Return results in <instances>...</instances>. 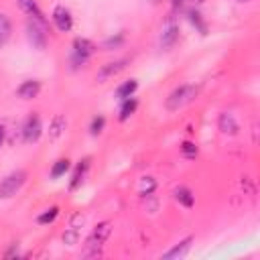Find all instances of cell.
<instances>
[{"instance_id":"1","label":"cell","mask_w":260,"mask_h":260,"mask_svg":"<svg viewBox=\"0 0 260 260\" xmlns=\"http://www.w3.org/2000/svg\"><path fill=\"white\" fill-rule=\"evenodd\" d=\"M110 236H112V223H110V221H100V223L89 232V236H87V240H85L83 256H85V258L98 256Z\"/></svg>"},{"instance_id":"2","label":"cell","mask_w":260,"mask_h":260,"mask_svg":"<svg viewBox=\"0 0 260 260\" xmlns=\"http://www.w3.org/2000/svg\"><path fill=\"white\" fill-rule=\"evenodd\" d=\"M197 93H199V87H197V85H193V83H183V85L175 87V89L169 93L165 106H167L169 112H177V110L185 108L187 104H191V102L197 98Z\"/></svg>"},{"instance_id":"3","label":"cell","mask_w":260,"mask_h":260,"mask_svg":"<svg viewBox=\"0 0 260 260\" xmlns=\"http://www.w3.org/2000/svg\"><path fill=\"white\" fill-rule=\"evenodd\" d=\"M24 183H26V171L18 169V171L8 173V175L0 181V199H10V197H14V195L22 189Z\"/></svg>"},{"instance_id":"4","label":"cell","mask_w":260,"mask_h":260,"mask_svg":"<svg viewBox=\"0 0 260 260\" xmlns=\"http://www.w3.org/2000/svg\"><path fill=\"white\" fill-rule=\"evenodd\" d=\"M26 37H28V41H30L32 47L45 49V43H47L45 22H41L37 18H28V22H26Z\"/></svg>"},{"instance_id":"5","label":"cell","mask_w":260,"mask_h":260,"mask_svg":"<svg viewBox=\"0 0 260 260\" xmlns=\"http://www.w3.org/2000/svg\"><path fill=\"white\" fill-rule=\"evenodd\" d=\"M83 223H85V215H83V213H75V215L71 217L69 225H67L65 232H63V244L75 246V244L79 242V238H81V228H83Z\"/></svg>"},{"instance_id":"6","label":"cell","mask_w":260,"mask_h":260,"mask_svg":"<svg viewBox=\"0 0 260 260\" xmlns=\"http://www.w3.org/2000/svg\"><path fill=\"white\" fill-rule=\"evenodd\" d=\"M51 18H53V24L57 26V30H61V32H69V30L73 28V14H71V10H69L67 6H63V4H57V6L53 8Z\"/></svg>"},{"instance_id":"7","label":"cell","mask_w":260,"mask_h":260,"mask_svg":"<svg viewBox=\"0 0 260 260\" xmlns=\"http://www.w3.org/2000/svg\"><path fill=\"white\" fill-rule=\"evenodd\" d=\"M93 51H95V45H93L89 39L77 37V39L73 41V63L83 65V63L93 55Z\"/></svg>"},{"instance_id":"8","label":"cell","mask_w":260,"mask_h":260,"mask_svg":"<svg viewBox=\"0 0 260 260\" xmlns=\"http://www.w3.org/2000/svg\"><path fill=\"white\" fill-rule=\"evenodd\" d=\"M41 134H43L41 118H39V114H30L24 120V124H22V140L28 142V144H32V142H37L41 138Z\"/></svg>"},{"instance_id":"9","label":"cell","mask_w":260,"mask_h":260,"mask_svg":"<svg viewBox=\"0 0 260 260\" xmlns=\"http://www.w3.org/2000/svg\"><path fill=\"white\" fill-rule=\"evenodd\" d=\"M41 93V81L37 79H26L16 87V95L20 100H35Z\"/></svg>"},{"instance_id":"10","label":"cell","mask_w":260,"mask_h":260,"mask_svg":"<svg viewBox=\"0 0 260 260\" xmlns=\"http://www.w3.org/2000/svg\"><path fill=\"white\" fill-rule=\"evenodd\" d=\"M124 67H126V59H118V61H110V63L102 65V69L98 71V81H102V83H104L106 79H110V77L118 75Z\"/></svg>"},{"instance_id":"11","label":"cell","mask_w":260,"mask_h":260,"mask_svg":"<svg viewBox=\"0 0 260 260\" xmlns=\"http://www.w3.org/2000/svg\"><path fill=\"white\" fill-rule=\"evenodd\" d=\"M217 126H219V130H221L223 134H236V132L240 130V126H238V120H236V118H234V114H230V112H223V114H219Z\"/></svg>"},{"instance_id":"12","label":"cell","mask_w":260,"mask_h":260,"mask_svg":"<svg viewBox=\"0 0 260 260\" xmlns=\"http://www.w3.org/2000/svg\"><path fill=\"white\" fill-rule=\"evenodd\" d=\"M87 169H89V158H83V160L77 162V167H75V171H73V175H71V183H69V189H71V191H75V189L83 183Z\"/></svg>"},{"instance_id":"13","label":"cell","mask_w":260,"mask_h":260,"mask_svg":"<svg viewBox=\"0 0 260 260\" xmlns=\"http://www.w3.org/2000/svg\"><path fill=\"white\" fill-rule=\"evenodd\" d=\"M173 197H175V201H177L179 205H183V207H187V209H191L193 203H195V195H193V191H191L189 187H177V189L173 191Z\"/></svg>"},{"instance_id":"14","label":"cell","mask_w":260,"mask_h":260,"mask_svg":"<svg viewBox=\"0 0 260 260\" xmlns=\"http://www.w3.org/2000/svg\"><path fill=\"white\" fill-rule=\"evenodd\" d=\"M18 6H20V10L24 14H28V18H37L41 22H47L43 12H41V8L37 6V0H18Z\"/></svg>"},{"instance_id":"15","label":"cell","mask_w":260,"mask_h":260,"mask_svg":"<svg viewBox=\"0 0 260 260\" xmlns=\"http://www.w3.org/2000/svg\"><path fill=\"white\" fill-rule=\"evenodd\" d=\"M136 108H138V102H136V98H134V95H132V98L122 100L120 110H118V120H120V122H126V120L136 112Z\"/></svg>"},{"instance_id":"16","label":"cell","mask_w":260,"mask_h":260,"mask_svg":"<svg viewBox=\"0 0 260 260\" xmlns=\"http://www.w3.org/2000/svg\"><path fill=\"white\" fill-rule=\"evenodd\" d=\"M65 126H67L65 116H63V114H55L53 120H51V124H49V138H51V140H57V138L63 134Z\"/></svg>"},{"instance_id":"17","label":"cell","mask_w":260,"mask_h":260,"mask_svg":"<svg viewBox=\"0 0 260 260\" xmlns=\"http://www.w3.org/2000/svg\"><path fill=\"white\" fill-rule=\"evenodd\" d=\"M191 242H193V238L191 236H187L185 240H181L177 246H173L169 252H165L162 254V258H181V256H185L187 252H189V248H191Z\"/></svg>"},{"instance_id":"18","label":"cell","mask_w":260,"mask_h":260,"mask_svg":"<svg viewBox=\"0 0 260 260\" xmlns=\"http://www.w3.org/2000/svg\"><path fill=\"white\" fill-rule=\"evenodd\" d=\"M136 89H138V81H136V79H128V81H122V83L116 87V98H118V100H126V98H132Z\"/></svg>"},{"instance_id":"19","label":"cell","mask_w":260,"mask_h":260,"mask_svg":"<svg viewBox=\"0 0 260 260\" xmlns=\"http://www.w3.org/2000/svg\"><path fill=\"white\" fill-rule=\"evenodd\" d=\"M69 169H71V160H69V158H59V160L53 162L49 175H51V179H59V177H63Z\"/></svg>"},{"instance_id":"20","label":"cell","mask_w":260,"mask_h":260,"mask_svg":"<svg viewBox=\"0 0 260 260\" xmlns=\"http://www.w3.org/2000/svg\"><path fill=\"white\" fill-rule=\"evenodd\" d=\"M177 37H179V28H177L175 24H169V26L162 30V35H160V45H162V47H171V45L177 41Z\"/></svg>"},{"instance_id":"21","label":"cell","mask_w":260,"mask_h":260,"mask_svg":"<svg viewBox=\"0 0 260 260\" xmlns=\"http://www.w3.org/2000/svg\"><path fill=\"white\" fill-rule=\"evenodd\" d=\"M10 32H12L10 18H8L6 14H0V47L6 45V41L10 39Z\"/></svg>"},{"instance_id":"22","label":"cell","mask_w":260,"mask_h":260,"mask_svg":"<svg viewBox=\"0 0 260 260\" xmlns=\"http://www.w3.org/2000/svg\"><path fill=\"white\" fill-rule=\"evenodd\" d=\"M57 215H59V207L57 205H53V207H49V209H45L39 217H37V223H41V225H47V223H53L55 219H57Z\"/></svg>"},{"instance_id":"23","label":"cell","mask_w":260,"mask_h":260,"mask_svg":"<svg viewBox=\"0 0 260 260\" xmlns=\"http://www.w3.org/2000/svg\"><path fill=\"white\" fill-rule=\"evenodd\" d=\"M156 189V181H154V177H144L142 179V183H140V195L142 197H148V195H152V191Z\"/></svg>"},{"instance_id":"24","label":"cell","mask_w":260,"mask_h":260,"mask_svg":"<svg viewBox=\"0 0 260 260\" xmlns=\"http://www.w3.org/2000/svg\"><path fill=\"white\" fill-rule=\"evenodd\" d=\"M104 126H106V118H104L102 114H100V116H93L91 122H89V132H91L93 136H98V134H102Z\"/></svg>"},{"instance_id":"25","label":"cell","mask_w":260,"mask_h":260,"mask_svg":"<svg viewBox=\"0 0 260 260\" xmlns=\"http://www.w3.org/2000/svg\"><path fill=\"white\" fill-rule=\"evenodd\" d=\"M197 146L191 142V140H185V142H181V154L185 156V158H195L197 156Z\"/></svg>"},{"instance_id":"26","label":"cell","mask_w":260,"mask_h":260,"mask_svg":"<svg viewBox=\"0 0 260 260\" xmlns=\"http://www.w3.org/2000/svg\"><path fill=\"white\" fill-rule=\"evenodd\" d=\"M187 16H189V20H191L193 26H197L201 32H205V22H203V18H201V14H199L197 10H189Z\"/></svg>"},{"instance_id":"27","label":"cell","mask_w":260,"mask_h":260,"mask_svg":"<svg viewBox=\"0 0 260 260\" xmlns=\"http://www.w3.org/2000/svg\"><path fill=\"white\" fill-rule=\"evenodd\" d=\"M122 41H124V35L120 32L116 39L114 37H110V39H106L104 41V49H112V47H118V45H122Z\"/></svg>"},{"instance_id":"28","label":"cell","mask_w":260,"mask_h":260,"mask_svg":"<svg viewBox=\"0 0 260 260\" xmlns=\"http://www.w3.org/2000/svg\"><path fill=\"white\" fill-rule=\"evenodd\" d=\"M4 134H6V130H4V126L0 124V146L4 144Z\"/></svg>"},{"instance_id":"29","label":"cell","mask_w":260,"mask_h":260,"mask_svg":"<svg viewBox=\"0 0 260 260\" xmlns=\"http://www.w3.org/2000/svg\"><path fill=\"white\" fill-rule=\"evenodd\" d=\"M10 256H18V250H16V248L8 250V252H6V258H10Z\"/></svg>"},{"instance_id":"30","label":"cell","mask_w":260,"mask_h":260,"mask_svg":"<svg viewBox=\"0 0 260 260\" xmlns=\"http://www.w3.org/2000/svg\"><path fill=\"white\" fill-rule=\"evenodd\" d=\"M183 2H185V0H173V8H175V10H177V8H181V6H183Z\"/></svg>"},{"instance_id":"31","label":"cell","mask_w":260,"mask_h":260,"mask_svg":"<svg viewBox=\"0 0 260 260\" xmlns=\"http://www.w3.org/2000/svg\"><path fill=\"white\" fill-rule=\"evenodd\" d=\"M193 2H203V0H193Z\"/></svg>"},{"instance_id":"32","label":"cell","mask_w":260,"mask_h":260,"mask_svg":"<svg viewBox=\"0 0 260 260\" xmlns=\"http://www.w3.org/2000/svg\"><path fill=\"white\" fill-rule=\"evenodd\" d=\"M238 2H248V0H238Z\"/></svg>"}]
</instances>
